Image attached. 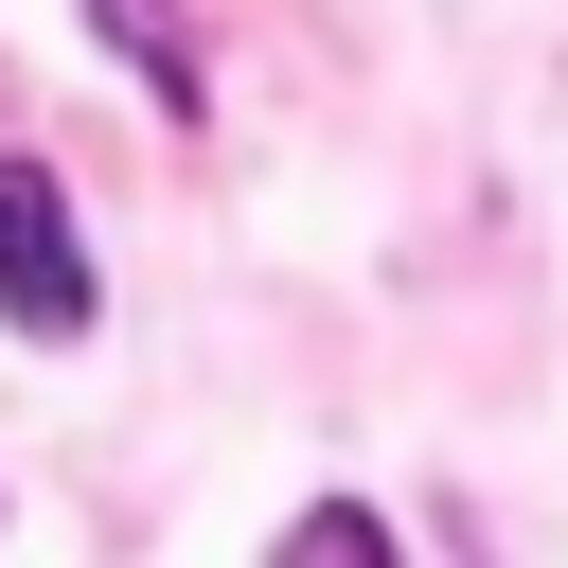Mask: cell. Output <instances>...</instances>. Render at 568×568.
I'll use <instances>...</instances> for the list:
<instances>
[{"label":"cell","instance_id":"6da1fadb","mask_svg":"<svg viewBox=\"0 0 568 568\" xmlns=\"http://www.w3.org/2000/svg\"><path fill=\"white\" fill-rule=\"evenodd\" d=\"M0 320L18 337H71L89 320V231H71V195L36 160H0Z\"/></svg>","mask_w":568,"mask_h":568},{"label":"cell","instance_id":"7a4b0ae2","mask_svg":"<svg viewBox=\"0 0 568 568\" xmlns=\"http://www.w3.org/2000/svg\"><path fill=\"white\" fill-rule=\"evenodd\" d=\"M89 36H106V53H124V71H142L160 106H178V124H213V71H195V36H178V0H89Z\"/></svg>","mask_w":568,"mask_h":568},{"label":"cell","instance_id":"3957f363","mask_svg":"<svg viewBox=\"0 0 568 568\" xmlns=\"http://www.w3.org/2000/svg\"><path fill=\"white\" fill-rule=\"evenodd\" d=\"M266 568H408V550H390V515H373V497H320V515H284V550H266Z\"/></svg>","mask_w":568,"mask_h":568}]
</instances>
